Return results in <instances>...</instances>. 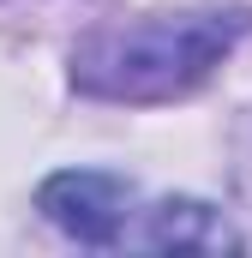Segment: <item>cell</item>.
I'll use <instances>...</instances> for the list:
<instances>
[{
    "label": "cell",
    "mask_w": 252,
    "mask_h": 258,
    "mask_svg": "<svg viewBox=\"0 0 252 258\" xmlns=\"http://www.w3.org/2000/svg\"><path fill=\"white\" fill-rule=\"evenodd\" d=\"M42 216L66 228L72 240H84V246H120V234L132 228V186L114 180V174H96V168H66L54 180H42Z\"/></svg>",
    "instance_id": "obj_2"
},
{
    "label": "cell",
    "mask_w": 252,
    "mask_h": 258,
    "mask_svg": "<svg viewBox=\"0 0 252 258\" xmlns=\"http://www.w3.org/2000/svg\"><path fill=\"white\" fill-rule=\"evenodd\" d=\"M126 246H156V252H222V246H240V234L198 198H162L144 210V228H126Z\"/></svg>",
    "instance_id": "obj_3"
},
{
    "label": "cell",
    "mask_w": 252,
    "mask_h": 258,
    "mask_svg": "<svg viewBox=\"0 0 252 258\" xmlns=\"http://www.w3.org/2000/svg\"><path fill=\"white\" fill-rule=\"evenodd\" d=\"M234 18L186 12V18H144L120 30H96L72 54V84L108 102H168L192 90L210 66L234 48Z\"/></svg>",
    "instance_id": "obj_1"
}]
</instances>
